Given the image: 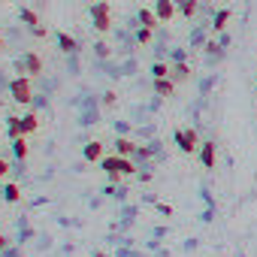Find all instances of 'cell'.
Listing matches in <instances>:
<instances>
[{"mask_svg": "<svg viewBox=\"0 0 257 257\" xmlns=\"http://www.w3.org/2000/svg\"><path fill=\"white\" fill-rule=\"evenodd\" d=\"M7 248V236H0V251H4Z\"/></svg>", "mask_w": 257, "mask_h": 257, "instance_id": "484cf974", "label": "cell"}, {"mask_svg": "<svg viewBox=\"0 0 257 257\" xmlns=\"http://www.w3.org/2000/svg\"><path fill=\"white\" fill-rule=\"evenodd\" d=\"M103 103H106V106H112V103H115V94H112V91H109V94H103Z\"/></svg>", "mask_w": 257, "mask_h": 257, "instance_id": "cb8c5ba5", "label": "cell"}, {"mask_svg": "<svg viewBox=\"0 0 257 257\" xmlns=\"http://www.w3.org/2000/svg\"><path fill=\"white\" fill-rule=\"evenodd\" d=\"M155 91H158L161 97H170V94H173V82H170V79H155Z\"/></svg>", "mask_w": 257, "mask_h": 257, "instance_id": "9a60e30c", "label": "cell"}, {"mask_svg": "<svg viewBox=\"0 0 257 257\" xmlns=\"http://www.w3.org/2000/svg\"><path fill=\"white\" fill-rule=\"evenodd\" d=\"M94 257H106V254H100V251H97V254H94Z\"/></svg>", "mask_w": 257, "mask_h": 257, "instance_id": "4316f807", "label": "cell"}, {"mask_svg": "<svg viewBox=\"0 0 257 257\" xmlns=\"http://www.w3.org/2000/svg\"><path fill=\"white\" fill-rule=\"evenodd\" d=\"M13 152H16V158H19V161H25V158H28V143H25V137L13 140Z\"/></svg>", "mask_w": 257, "mask_h": 257, "instance_id": "2e32d148", "label": "cell"}, {"mask_svg": "<svg viewBox=\"0 0 257 257\" xmlns=\"http://www.w3.org/2000/svg\"><path fill=\"white\" fill-rule=\"evenodd\" d=\"M176 7H179V13H182L185 19H191V16L197 13V0H176Z\"/></svg>", "mask_w": 257, "mask_h": 257, "instance_id": "8fae6325", "label": "cell"}, {"mask_svg": "<svg viewBox=\"0 0 257 257\" xmlns=\"http://www.w3.org/2000/svg\"><path fill=\"white\" fill-rule=\"evenodd\" d=\"M176 146H179L185 155H194L203 143H200V137H197L194 127H185V131H176Z\"/></svg>", "mask_w": 257, "mask_h": 257, "instance_id": "7a4b0ae2", "label": "cell"}, {"mask_svg": "<svg viewBox=\"0 0 257 257\" xmlns=\"http://www.w3.org/2000/svg\"><path fill=\"white\" fill-rule=\"evenodd\" d=\"M0 49H4V40H0Z\"/></svg>", "mask_w": 257, "mask_h": 257, "instance_id": "83f0119b", "label": "cell"}, {"mask_svg": "<svg viewBox=\"0 0 257 257\" xmlns=\"http://www.w3.org/2000/svg\"><path fill=\"white\" fill-rule=\"evenodd\" d=\"M85 161H103V146L100 143H88L85 146Z\"/></svg>", "mask_w": 257, "mask_h": 257, "instance_id": "30bf717a", "label": "cell"}, {"mask_svg": "<svg viewBox=\"0 0 257 257\" xmlns=\"http://www.w3.org/2000/svg\"><path fill=\"white\" fill-rule=\"evenodd\" d=\"M158 212H161V215H167V218H170V215H173V209H170V206H167V203H158Z\"/></svg>", "mask_w": 257, "mask_h": 257, "instance_id": "603a6c76", "label": "cell"}, {"mask_svg": "<svg viewBox=\"0 0 257 257\" xmlns=\"http://www.w3.org/2000/svg\"><path fill=\"white\" fill-rule=\"evenodd\" d=\"M155 13H158L161 22H170V19L176 16V4H173V0H158V4H155Z\"/></svg>", "mask_w": 257, "mask_h": 257, "instance_id": "52a82bcc", "label": "cell"}, {"mask_svg": "<svg viewBox=\"0 0 257 257\" xmlns=\"http://www.w3.org/2000/svg\"><path fill=\"white\" fill-rule=\"evenodd\" d=\"M103 170L109 173L112 182H118L121 176H134V173H137V167H134L131 161H124L121 155H115V158H103Z\"/></svg>", "mask_w": 257, "mask_h": 257, "instance_id": "6da1fadb", "label": "cell"}, {"mask_svg": "<svg viewBox=\"0 0 257 257\" xmlns=\"http://www.w3.org/2000/svg\"><path fill=\"white\" fill-rule=\"evenodd\" d=\"M91 19H94V28H97L100 34H106V31L112 28V19H109V4H106V0H100V4H94V7H91Z\"/></svg>", "mask_w": 257, "mask_h": 257, "instance_id": "3957f363", "label": "cell"}, {"mask_svg": "<svg viewBox=\"0 0 257 257\" xmlns=\"http://www.w3.org/2000/svg\"><path fill=\"white\" fill-rule=\"evenodd\" d=\"M137 40H140V43H149V40H152V31H149V28H143V31L137 34Z\"/></svg>", "mask_w": 257, "mask_h": 257, "instance_id": "7402d4cb", "label": "cell"}, {"mask_svg": "<svg viewBox=\"0 0 257 257\" xmlns=\"http://www.w3.org/2000/svg\"><path fill=\"white\" fill-rule=\"evenodd\" d=\"M4 197H7L10 203H19V200H22V194H19V185H7V191H4Z\"/></svg>", "mask_w": 257, "mask_h": 257, "instance_id": "44dd1931", "label": "cell"}, {"mask_svg": "<svg viewBox=\"0 0 257 257\" xmlns=\"http://www.w3.org/2000/svg\"><path fill=\"white\" fill-rule=\"evenodd\" d=\"M19 70H22V73H31V76H40V73H43V61H40V55H37V52H28V55L22 58Z\"/></svg>", "mask_w": 257, "mask_h": 257, "instance_id": "5b68a950", "label": "cell"}, {"mask_svg": "<svg viewBox=\"0 0 257 257\" xmlns=\"http://www.w3.org/2000/svg\"><path fill=\"white\" fill-rule=\"evenodd\" d=\"M10 137H13V140L25 137V127H22V118H10Z\"/></svg>", "mask_w": 257, "mask_h": 257, "instance_id": "e0dca14e", "label": "cell"}, {"mask_svg": "<svg viewBox=\"0 0 257 257\" xmlns=\"http://www.w3.org/2000/svg\"><path fill=\"white\" fill-rule=\"evenodd\" d=\"M115 149H118V155H134V152H140L131 140H124V137H118V140H115Z\"/></svg>", "mask_w": 257, "mask_h": 257, "instance_id": "4fadbf2b", "label": "cell"}, {"mask_svg": "<svg viewBox=\"0 0 257 257\" xmlns=\"http://www.w3.org/2000/svg\"><path fill=\"white\" fill-rule=\"evenodd\" d=\"M22 127H25V134H31V131H37V127H40V118L31 112V115H25V118H22Z\"/></svg>", "mask_w": 257, "mask_h": 257, "instance_id": "ac0fdd59", "label": "cell"}, {"mask_svg": "<svg viewBox=\"0 0 257 257\" xmlns=\"http://www.w3.org/2000/svg\"><path fill=\"white\" fill-rule=\"evenodd\" d=\"M7 173H10V164H7V161H0V179H4Z\"/></svg>", "mask_w": 257, "mask_h": 257, "instance_id": "d4e9b609", "label": "cell"}, {"mask_svg": "<svg viewBox=\"0 0 257 257\" xmlns=\"http://www.w3.org/2000/svg\"><path fill=\"white\" fill-rule=\"evenodd\" d=\"M170 76H173L176 82H188V79H191V67H188L185 61H179V64L173 67V73H170Z\"/></svg>", "mask_w": 257, "mask_h": 257, "instance_id": "9c48e42d", "label": "cell"}, {"mask_svg": "<svg viewBox=\"0 0 257 257\" xmlns=\"http://www.w3.org/2000/svg\"><path fill=\"white\" fill-rule=\"evenodd\" d=\"M230 16H233L230 10H218V13H215V25H212V28H215V31H224V28H227V22H230Z\"/></svg>", "mask_w": 257, "mask_h": 257, "instance_id": "5bb4252c", "label": "cell"}, {"mask_svg": "<svg viewBox=\"0 0 257 257\" xmlns=\"http://www.w3.org/2000/svg\"><path fill=\"white\" fill-rule=\"evenodd\" d=\"M170 73H173V70H170L167 64H155V67H152V76H155V79H170Z\"/></svg>", "mask_w": 257, "mask_h": 257, "instance_id": "d6986e66", "label": "cell"}, {"mask_svg": "<svg viewBox=\"0 0 257 257\" xmlns=\"http://www.w3.org/2000/svg\"><path fill=\"white\" fill-rule=\"evenodd\" d=\"M58 46H61V52H76V40L64 31H58Z\"/></svg>", "mask_w": 257, "mask_h": 257, "instance_id": "7c38bea8", "label": "cell"}, {"mask_svg": "<svg viewBox=\"0 0 257 257\" xmlns=\"http://www.w3.org/2000/svg\"><path fill=\"white\" fill-rule=\"evenodd\" d=\"M215 158H218L215 143H203V146H200V161H203L206 170H215Z\"/></svg>", "mask_w": 257, "mask_h": 257, "instance_id": "8992f818", "label": "cell"}, {"mask_svg": "<svg viewBox=\"0 0 257 257\" xmlns=\"http://www.w3.org/2000/svg\"><path fill=\"white\" fill-rule=\"evenodd\" d=\"M22 22H28L31 28H40V19H37L34 10H22Z\"/></svg>", "mask_w": 257, "mask_h": 257, "instance_id": "ffe728a7", "label": "cell"}, {"mask_svg": "<svg viewBox=\"0 0 257 257\" xmlns=\"http://www.w3.org/2000/svg\"><path fill=\"white\" fill-rule=\"evenodd\" d=\"M10 94H13V100H16V103H31V79H28V76L13 79Z\"/></svg>", "mask_w": 257, "mask_h": 257, "instance_id": "277c9868", "label": "cell"}, {"mask_svg": "<svg viewBox=\"0 0 257 257\" xmlns=\"http://www.w3.org/2000/svg\"><path fill=\"white\" fill-rule=\"evenodd\" d=\"M140 25L149 28V31H155V28L161 25V19H158V13H152V10H140Z\"/></svg>", "mask_w": 257, "mask_h": 257, "instance_id": "ba28073f", "label": "cell"}]
</instances>
